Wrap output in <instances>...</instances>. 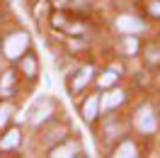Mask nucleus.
<instances>
[{
  "label": "nucleus",
  "instance_id": "1",
  "mask_svg": "<svg viewBox=\"0 0 160 158\" xmlns=\"http://www.w3.org/2000/svg\"><path fill=\"white\" fill-rule=\"evenodd\" d=\"M27 44H29V37L24 32H15V34H10L8 39L2 41V54L8 59H20L22 51L27 49Z\"/></svg>",
  "mask_w": 160,
  "mask_h": 158
},
{
  "label": "nucleus",
  "instance_id": "2",
  "mask_svg": "<svg viewBox=\"0 0 160 158\" xmlns=\"http://www.w3.org/2000/svg\"><path fill=\"white\" fill-rule=\"evenodd\" d=\"M51 112H53V105H51V100L41 97V100H37V102H34V107H32V117H29V119L34 122V124H39L41 119H46Z\"/></svg>",
  "mask_w": 160,
  "mask_h": 158
},
{
  "label": "nucleus",
  "instance_id": "3",
  "mask_svg": "<svg viewBox=\"0 0 160 158\" xmlns=\"http://www.w3.org/2000/svg\"><path fill=\"white\" fill-rule=\"evenodd\" d=\"M136 127L141 131H153L155 129V114H153V109L150 107H141L136 112Z\"/></svg>",
  "mask_w": 160,
  "mask_h": 158
},
{
  "label": "nucleus",
  "instance_id": "4",
  "mask_svg": "<svg viewBox=\"0 0 160 158\" xmlns=\"http://www.w3.org/2000/svg\"><path fill=\"white\" fill-rule=\"evenodd\" d=\"M146 27L138 17H129V15H124V17H117V29L119 32H126V34H133V32H141Z\"/></svg>",
  "mask_w": 160,
  "mask_h": 158
},
{
  "label": "nucleus",
  "instance_id": "5",
  "mask_svg": "<svg viewBox=\"0 0 160 158\" xmlns=\"http://www.w3.org/2000/svg\"><path fill=\"white\" fill-rule=\"evenodd\" d=\"M121 102H124V92H121V90H112V92L104 95L102 107H104V109H112V107H117V105H121Z\"/></svg>",
  "mask_w": 160,
  "mask_h": 158
},
{
  "label": "nucleus",
  "instance_id": "6",
  "mask_svg": "<svg viewBox=\"0 0 160 158\" xmlns=\"http://www.w3.org/2000/svg\"><path fill=\"white\" fill-rule=\"evenodd\" d=\"M97 105H100V97H97V95L88 97L85 107H82V114H85V119H88V122H92V119H95V114H97Z\"/></svg>",
  "mask_w": 160,
  "mask_h": 158
},
{
  "label": "nucleus",
  "instance_id": "7",
  "mask_svg": "<svg viewBox=\"0 0 160 158\" xmlns=\"http://www.w3.org/2000/svg\"><path fill=\"white\" fill-rule=\"evenodd\" d=\"M17 144H20V131L17 129L8 131L5 136L0 139V148H12V146H17Z\"/></svg>",
  "mask_w": 160,
  "mask_h": 158
},
{
  "label": "nucleus",
  "instance_id": "8",
  "mask_svg": "<svg viewBox=\"0 0 160 158\" xmlns=\"http://www.w3.org/2000/svg\"><path fill=\"white\" fill-rule=\"evenodd\" d=\"M78 153V146L75 144H63V146H56L53 151H51V156H63V158H68V156H75Z\"/></svg>",
  "mask_w": 160,
  "mask_h": 158
},
{
  "label": "nucleus",
  "instance_id": "9",
  "mask_svg": "<svg viewBox=\"0 0 160 158\" xmlns=\"http://www.w3.org/2000/svg\"><path fill=\"white\" fill-rule=\"evenodd\" d=\"M22 71H24L27 78H34V76H37V61H34V56H24V59H22Z\"/></svg>",
  "mask_w": 160,
  "mask_h": 158
},
{
  "label": "nucleus",
  "instance_id": "10",
  "mask_svg": "<svg viewBox=\"0 0 160 158\" xmlns=\"http://www.w3.org/2000/svg\"><path fill=\"white\" fill-rule=\"evenodd\" d=\"M90 73H92L90 66H85V68L80 71L78 76H75V80H73V90H80V88H82V85H85V83L90 80Z\"/></svg>",
  "mask_w": 160,
  "mask_h": 158
},
{
  "label": "nucleus",
  "instance_id": "11",
  "mask_svg": "<svg viewBox=\"0 0 160 158\" xmlns=\"http://www.w3.org/2000/svg\"><path fill=\"white\" fill-rule=\"evenodd\" d=\"M12 85H15V76H12L10 71H8V73H2V80H0V92H2V95H10V92H12Z\"/></svg>",
  "mask_w": 160,
  "mask_h": 158
},
{
  "label": "nucleus",
  "instance_id": "12",
  "mask_svg": "<svg viewBox=\"0 0 160 158\" xmlns=\"http://www.w3.org/2000/svg\"><path fill=\"white\" fill-rule=\"evenodd\" d=\"M117 156H119V158H131V156H136V146H133L131 141H124V144L117 148Z\"/></svg>",
  "mask_w": 160,
  "mask_h": 158
},
{
  "label": "nucleus",
  "instance_id": "13",
  "mask_svg": "<svg viewBox=\"0 0 160 158\" xmlns=\"http://www.w3.org/2000/svg\"><path fill=\"white\" fill-rule=\"evenodd\" d=\"M10 114H12V107L5 102V105H0V129L8 124V119H10Z\"/></svg>",
  "mask_w": 160,
  "mask_h": 158
},
{
  "label": "nucleus",
  "instance_id": "14",
  "mask_svg": "<svg viewBox=\"0 0 160 158\" xmlns=\"http://www.w3.org/2000/svg\"><path fill=\"white\" fill-rule=\"evenodd\" d=\"M114 80H117V76H114V71H107V73H104V76L100 78V85H102V88H109V85L114 83Z\"/></svg>",
  "mask_w": 160,
  "mask_h": 158
},
{
  "label": "nucleus",
  "instance_id": "15",
  "mask_svg": "<svg viewBox=\"0 0 160 158\" xmlns=\"http://www.w3.org/2000/svg\"><path fill=\"white\" fill-rule=\"evenodd\" d=\"M124 49L129 51V54H133V51L138 49V46H136V39H133V37H126V39H124Z\"/></svg>",
  "mask_w": 160,
  "mask_h": 158
},
{
  "label": "nucleus",
  "instance_id": "16",
  "mask_svg": "<svg viewBox=\"0 0 160 158\" xmlns=\"http://www.w3.org/2000/svg\"><path fill=\"white\" fill-rule=\"evenodd\" d=\"M148 61H150V63H155V61H160V49H155V46H150V49H148Z\"/></svg>",
  "mask_w": 160,
  "mask_h": 158
},
{
  "label": "nucleus",
  "instance_id": "17",
  "mask_svg": "<svg viewBox=\"0 0 160 158\" xmlns=\"http://www.w3.org/2000/svg\"><path fill=\"white\" fill-rule=\"evenodd\" d=\"M150 12H153V15H160V3H153V5H150Z\"/></svg>",
  "mask_w": 160,
  "mask_h": 158
}]
</instances>
